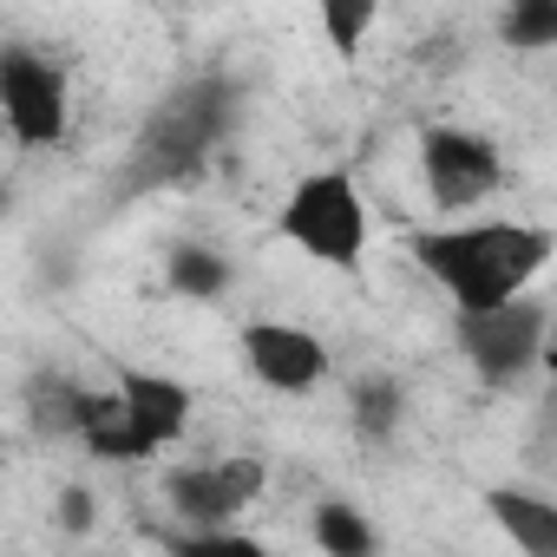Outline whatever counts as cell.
I'll return each instance as SVG.
<instances>
[{"instance_id":"4fadbf2b","label":"cell","mask_w":557,"mask_h":557,"mask_svg":"<svg viewBox=\"0 0 557 557\" xmlns=\"http://www.w3.org/2000/svg\"><path fill=\"white\" fill-rule=\"evenodd\" d=\"M400 381H387V374H368V381H355V394H348V420H355V433L368 440V446H381V440H394V426H400Z\"/></svg>"},{"instance_id":"9c48e42d","label":"cell","mask_w":557,"mask_h":557,"mask_svg":"<svg viewBox=\"0 0 557 557\" xmlns=\"http://www.w3.org/2000/svg\"><path fill=\"white\" fill-rule=\"evenodd\" d=\"M119 400V387L112 394H92V387H79V381H66V374H34L27 381V420H34V433H47V440H79L106 407Z\"/></svg>"},{"instance_id":"5bb4252c","label":"cell","mask_w":557,"mask_h":557,"mask_svg":"<svg viewBox=\"0 0 557 557\" xmlns=\"http://www.w3.org/2000/svg\"><path fill=\"white\" fill-rule=\"evenodd\" d=\"M498 40L511 53H550L557 47V0H505Z\"/></svg>"},{"instance_id":"277c9868","label":"cell","mask_w":557,"mask_h":557,"mask_svg":"<svg viewBox=\"0 0 557 557\" xmlns=\"http://www.w3.org/2000/svg\"><path fill=\"white\" fill-rule=\"evenodd\" d=\"M420 171H426V197L446 210V216H472L498 177H505V158L485 132H466V125H426L420 132Z\"/></svg>"},{"instance_id":"2e32d148","label":"cell","mask_w":557,"mask_h":557,"mask_svg":"<svg viewBox=\"0 0 557 557\" xmlns=\"http://www.w3.org/2000/svg\"><path fill=\"white\" fill-rule=\"evenodd\" d=\"M60 524H66V531H86V524H92V498H86L79 485L60 498Z\"/></svg>"},{"instance_id":"30bf717a","label":"cell","mask_w":557,"mask_h":557,"mask_svg":"<svg viewBox=\"0 0 557 557\" xmlns=\"http://www.w3.org/2000/svg\"><path fill=\"white\" fill-rule=\"evenodd\" d=\"M485 511L498 518V531H505L524 557H557V505H550V498L518 492V485H492V492H485Z\"/></svg>"},{"instance_id":"8992f818","label":"cell","mask_w":557,"mask_h":557,"mask_svg":"<svg viewBox=\"0 0 557 557\" xmlns=\"http://www.w3.org/2000/svg\"><path fill=\"white\" fill-rule=\"evenodd\" d=\"M262 485H269V466L256 453H223V459H203V466H177L164 479L171 505L190 524H230L243 505H256Z\"/></svg>"},{"instance_id":"5b68a950","label":"cell","mask_w":557,"mask_h":557,"mask_svg":"<svg viewBox=\"0 0 557 557\" xmlns=\"http://www.w3.org/2000/svg\"><path fill=\"white\" fill-rule=\"evenodd\" d=\"M0 112H8V132L27 145V151H47V145H66V125H73V92H66V73L27 47H8L0 53Z\"/></svg>"},{"instance_id":"7c38bea8","label":"cell","mask_w":557,"mask_h":557,"mask_svg":"<svg viewBox=\"0 0 557 557\" xmlns=\"http://www.w3.org/2000/svg\"><path fill=\"white\" fill-rule=\"evenodd\" d=\"M315 21H322L329 53L342 66H355L361 47H368V34H374V21H381V0H315Z\"/></svg>"},{"instance_id":"e0dca14e","label":"cell","mask_w":557,"mask_h":557,"mask_svg":"<svg viewBox=\"0 0 557 557\" xmlns=\"http://www.w3.org/2000/svg\"><path fill=\"white\" fill-rule=\"evenodd\" d=\"M544 374H557V315H550V335H544Z\"/></svg>"},{"instance_id":"8fae6325","label":"cell","mask_w":557,"mask_h":557,"mask_svg":"<svg viewBox=\"0 0 557 557\" xmlns=\"http://www.w3.org/2000/svg\"><path fill=\"white\" fill-rule=\"evenodd\" d=\"M164 283H171V296L216 302V296H230V283H236V262H230L223 249H210V243H171Z\"/></svg>"},{"instance_id":"ba28073f","label":"cell","mask_w":557,"mask_h":557,"mask_svg":"<svg viewBox=\"0 0 557 557\" xmlns=\"http://www.w3.org/2000/svg\"><path fill=\"white\" fill-rule=\"evenodd\" d=\"M112 387H119V400H125V420L151 440V453H164V446L184 440V426H190V387H184L177 374L119 361V368H112Z\"/></svg>"},{"instance_id":"52a82bcc","label":"cell","mask_w":557,"mask_h":557,"mask_svg":"<svg viewBox=\"0 0 557 557\" xmlns=\"http://www.w3.org/2000/svg\"><path fill=\"white\" fill-rule=\"evenodd\" d=\"M243 361L262 387L275 394H315L329 381V348L322 335L296 329V322H249L243 329Z\"/></svg>"},{"instance_id":"3957f363","label":"cell","mask_w":557,"mask_h":557,"mask_svg":"<svg viewBox=\"0 0 557 557\" xmlns=\"http://www.w3.org/2000/svg\"><path fill=\"white\" fill-rule=\"evenodd\" d=\"M544 335H550V309L531 296H511L498 309H459L453 322V342L485 387H511L531 368H544Z\"/></svg>"},{"instance_id":"9a60e30c","label":"cell","mask_w":557,"mask_h":557,"mask_svg":"<svg viewBox=\"0 0 557 557\" xmlns=\"http://www.w3.org/2000/svg\"><path fill=\"white\" fill-rule=\"evenodd\" d=\"M315 550H329V557H374L381 550V531L355 505H322L315 511Z\"/></svg>"},{"instance_id":"6da1fadb","label":"cell","mask_w":557,"mask_h":557,"mask_svg":"<svg viewBox=\"0 0 557 557\" xmlns=\"http://www.w3.org/2000/svg\"><path fill=\"white\" fill-rule=\"evenodd\" d=\"M407 249L453 296V309H498L544 275V262L557 256V236L544 223L479 216V223H453V230H420Z\"/></svg>"},{"instance_id":"7a4b0ae2","label":"cell","mask_w":557,"mask_h":557,"mask_svg":"<svg viewBox=\"0 0 557 557\" xmlns=\"http://www.w3.org/2000/svg\"><path fill=\"white\" fill-rule=\"evenodd\" d=\"M275 230H283V243H296L302 256L329 269H361L368 256V203L348 171H309L289 190V203L275 210Z\"/></svg>"}]
</instances>
